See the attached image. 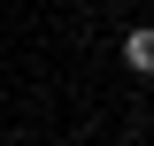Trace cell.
I'll return each mask as SVG.
<instances>
[{
    "mask_svg": "<svg viewBox=\"0 0 154 146\" xmlns=\"http://www.w3.org/2000/svg\"><path fill=\"white\" fill-rule=\"evenodd\" d=\"M123 69H131V77H154V31H123Z\"/></svg>",
    "mask_w": 154,
    "mask_h": 146,
    "instance_id": "6da1fadb",
    "label": "cell"
}]
</instances>
